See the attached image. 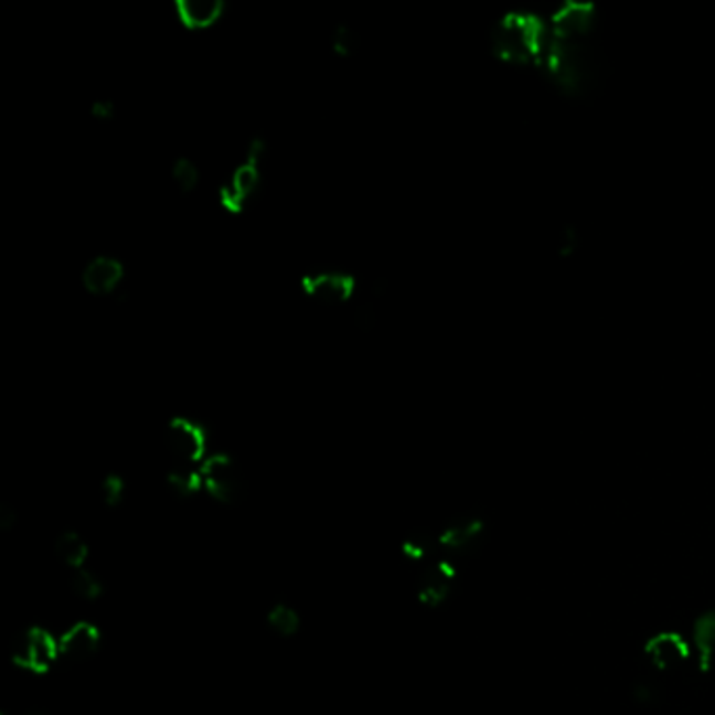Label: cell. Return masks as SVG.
<instances>
[{"instance_id":"1","label":"cell","mask_w":715,"mask_h":715,"mask_svg":"<svg viewBox=\"0 0 715 715\" xmlns=\"http://www.w3.org/2000/svg\"><path fill=\"white\" fill-rule=\"evenodd\" d=\"M547 41L549 25L546 20L525 11L505 13L491 30L493 55L514 67H540L546 55Z\"/></svg>"},{"instance_id":"2","label":"cell","mask_w":715,"mask_h":715,"mask_svg":"<svg viewBox=\"0 0 715 715\" xmlns=\"http://www.w3.org/2000/svg\"><path fill=\"white\" fill-rule=\"evenodd\" d=\"M11 663L22 672L49 677L60 668V633L46 626H32L15 640L11 651Z\"/></svg>"},{"instance_id":"3","label":"cell","mask_w":715,"mask_h":715,"mask_svg":"<svg viewBox=\"0 0 715 715\" xmlns=\"http://www.w3.org/2000/svg\"><path fill=\"white\" fill-rule=\"evenodd\" d=\"M164 447L170 458V468H200L211 456L209 433L202 421L191 418H170L164 428Z\"/></svg>"},{"instance_id":"4","label":"cell","mask_w":715,"mask_h":715,"mask_svg":"<svg viewBox=\"0 0 715 715\" xmlns=\"http://www.w3.org/2000/svg\"><path fill=\"white\" fill-rule=\"evenodd\" d=\"M104 630L99 623L90 619H81L70 623L67 628L60 631V654L62 665L65 668H78L95 661L102 654L104 647Z\"/></svg>"},{"instance_id":"5","label":"cell","mask_w":715,"mask_h":715,"mask_svg":"<svg viewBox=\"0 0 715 715\" xmlns=\"http://www.w3.org/2000/svg\"><path fill=\"white\" fill-rule=\"evenodd\" d=\"M260 153H263L260 143H254L248 158L237 169L233 170L230 181L218 191L221 206L225 211L233 212V214L244 211L246 204L250 202L254 191L258 190V183H260Z\"/></svg>"},{"instance_id":"6","label":"cell","mask_w":715,"mask_h":715,"mask_svg":"<svg viewBox=\"0 0 715 715\" xmlns=\"http://www.w3.org/2000/svg\"><path fill=\"white\" fill-rule=\"evenodd\" d=\"M300 288L319 305H344L355 295V277L344 271H311L302 275Z\"/></svg>"},{"instance_id":"7","label":"cell","mask_w":715,"mask_h":715,"mask_svg":"<svg viewBox=\"0 0 715 715\" xmlns=\"http://www.w3.org/2000/svg\"><path fill=\"white\" fill-rule=\"evenodd\" d=\"M125 275H127V269L120 258H116L111 254H97L86 263L81 281L88 295L104 298V296L114 295L120 288V284L125 281Z\"/></svg>"},{"instance_id":"8","label":"cell","mask_w":715,"mask_h":715,"mask_svg":"<svg viewBox=\"0 0 715 715\" xmlns=\"http://www.w3.org/2000/svg\"><path fill=\"white\" fill-rule=\"evenodd\" d=\"M691 642L677 631H659L644 644V654L654 670L672 672L691 659Z\"/></svg>"},{"instance_id":"9","label":"cell","mask_w":715,"mask_h":715,"mask_svg":"<svg viewBox=\"0 0 715 715\" xmlns=\"http://www.w3.org/2000/svg\"><path fill=\"white\" fill-rule=\"evenodd\" d=\"M174 13L190 32H206L223 20L225 0H177Z\"/></svg>"},{"instance_id":"10","label":"cell","mask_w":715,"mask_h":715,"mask_svg":"<svg viewBox=\"0 0 715 715\" xmlns=\"http://www.w3.org/2000/svg\"><path fill=\"white\" fill-rule=\"evenodd\" d=\"M53 558L65 568V570H81L88 567L93 558V546L85 540V535L76 529L64 531L55 537L53 544Z\"/></svg>"},{"instance_id":"11","label":"cell","mask_w":715,"mask_h":715,"mask_svg":"<svg viewBox=\"0 0 715 715\" xmlns=\"http://www.w3.org/2000/svg\"><path fill=\"white\" fill-rule=\"evenodd\" d=\"M267 628L284 642H300L305 630V615L292 602H275L267 612Z\"/></svg>"},{"instance_id":"12","label":"cell","mask_w":715,"mask_h":715,"mask_svg":"<svg viewBox=\"0 0 715 715\" xmlns=\"http://www.w3.org/2000/svg\"><path fill=\"white\" fill-rule=\"evenodd\" d=\"M693 647L701 670L707 672L712 668V661L715 659V610L703 612V615L696 617Z\"/></svg>"},{"instance_id":"13","label":"cell","mask_w":715,"mask_h":715,"mask_svg":"<svg viewBox=\"0 0 715 715\" xmlns=\"http://www.w3.org/2000/svg\"><path fill=\"white\" fill-rule=\"evenodd\" d=\"M170 179L181 193H191L200 185V169L191 162L190 158H177L170 170Z\"/></svg>"},{"instance_id":"14","label":"cell","mask_w":715,"mask_h":715,"mask_svg":"<svg viewBox=\"0 0 715 715\" xmlns=\"http://www.w3.org/2000/svg\"><path fill=\"white\" fill-rule=\"evenodd\" d=\"M332 49L337 55H351V51L355 49V34L351 28L340 25L332 36Z\"/></svg>"}]
</instances>
